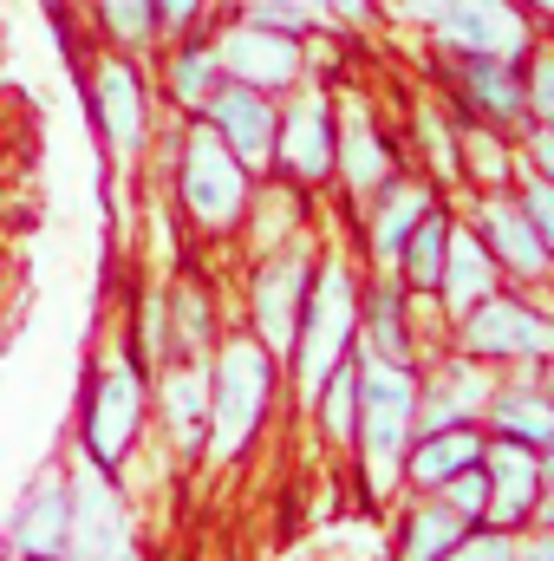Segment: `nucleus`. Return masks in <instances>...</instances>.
Returning <instances> with one entry per match:
<instances>
[{"mask_svg": "<svg viewBox=\"0 0 554 561\" xmlns=\"http://www.w3.org/2000/svg\"><path fill=\"white\" fill-rule=\"evenodd\" d=\"M66 523H72V483H66V457H46L13 516H7V536H0V556H53L66 561Z\"/></svg>", "mask_w": 554, "mask_h": 561, "instance_id": "obj_10", "label": "nucleus"}, {"mask_svg": "<svg viewBox=\"0 0 554 561\" xmlns=\"http://www.w3.org/2000/svg\"><path fill=\"white\" fill-rule=\"evenodd\" d=\"M463 340L470 353H489V359H554V327L522 307V300H476L463 313Z\"/></svg>", "mask_w": 554, "mask_h": 561, "instance_id": "obj_14", "label": "nucleus"}, {"mask_svg": "<svg viewBox=\"0 0 554 561\" xmlns=\"http://www.w3.org/2000/svg\"><path fill=\"white\" fill-rule=\"evenodd\" d=\"M307 287H313V255L307 242H280L255 262V280H249V333L287 359L293 353V327H300V307H307Z\"/></svg>", "mask_w": 554, "mask_h": 561, "instance_id": "obj_9", "label": "nucleus"}, {"mask_svg": "<svg viewBox=\"0 0 554 561\" xmlns=\"http://www.w3.org/2000/svg\"><path fill=\"white\" fill-rule=\"evenodd\" d=\"M405 13H412V20H424V26H437V20L450 13V0H405Z\"/></svg>", "mask_w": 554, "mask_h": 561, "instance_id": "obj_38", "label": "nucleus"}, {"mask_svg": "<svg viewBox=\"0 0 554 561\" xmlns=\"http://www.w3.org/2000/svg\"><path fill=\"white\" fill-rule=\"evenodd\" d=\"M489 510L483 516H496L503 529L509 523H522L535 503H542V463H535V444H516V437H503V444H489Z\"/></svg>", "mask_w": 554, "mask_h": 561, "instance_id": "obj_17", "label": "nucleus"}, {"mask_svg": "<svg viewBox=\"0 0 554 561\" xmlns=\"http://www.w3.org/2000/svg\"><path fill=\"white\" fill-rule=\"evenodd\" d=\"M366 353H379V359H392V366H412V333H405V287L399 280H372L366 287Z\"/></svg>", "mask_w": 554, "mask_h": 561, "instance_id": "obj_24", "label": "nucleus"}, {"mask_svg": "<svg viewBox=\"0 0 554 561\" xmlns=\"http://www.w3.org/2000/svg\"><path fill=\"white\" fill-rule=\"evenodd\" d=\"M242 13H249V20H268V26H287V33H307V26L320 20L313 0H242Z\"/></svg>", "mask_w": 554, "mask_h": 561, "instance_id": "obj_33", "label": "nucleus"}, {"mask_svg": "<svg viewBox=\"0 0 554 561\" xmlns=\"http://www.w3.org/2000/svg\"><path fill=\"white\" fill-rule=\"evenodd\" d=\"M66 483H72V523H66V561H112L138 542V523H131V490L118 470H99V463H66Z\"/></svg>", "mask_w": 554, "mask_h": 561, "instance_id": "obj_7", "label": "nucleus"}, {"mask_svg": "<svg viewBox=\"0 0 554 561\" xmlns=\"http://www.w3.org/2000/svg\"><path fill=\"white\" fill-rule=\"evenodd\" d=\"M476 405H483V373H470V366H450L437 386H417V431H443V424H470L476 419Z\"/></svg>", "mask_w": 554, "mask_h": 561, "instance_id": "obj_25", "label": "nucleus"}, {"mask_svg": "<svg viewBox=\"0 0 554 561\" xmlns=\"http://www.w3.org/2000/svg\"><path fill=\"white\" fill-rule=\"evenodd\" d=\"M170 196H176L183 222L203 242H216V236H235L249 222L255 170L216 138L203 118H183V131L170 138Z\"/></svg>", "mask_w": 554, "mask_h": 561, "instance_id": "obj_2", "label": "nucleus"}, {"mask_svg": "<svg viewBox=\"0 0 554 561\" xmlns=\"http://www.w3.org/2000/svg\"><path fill=\"white\" fill-rule=\"evenodd\" d=\"M522 209H529V222H535V236H542V249H549V262H554V183H529Z\"/></svg>", "mask_w": 554, "mask_h": 561, "instance_id": "obj_34", "label": "nucleus"}, {"mask_svg": "<svg viewBox=\"0 0 554 561\" xmlns=\"http://www.w3.org/2000/svg\"><path fill=\"white\" fill-rule=\"evenodd\" d=\"M430 209V190L424 183H385L379 190V209H372V255L385 268H399V249L412 236V222Z\"/></svg>", "mask_w": 554, "mask_h": 561, "instance_id": "obj_26", "label": "nucleus"}, {"mask_svg": "<svg viewBox=\"0 0 554 561\" xmlns=\"http://www.w3.org/2000/svg\"><path fill=\"white\" fill-rule=\"evenodd\" d=\"M542 477H554V450H549V463H542Z\"/></svg>", "mask_w": 554, "mask_h": 561, "instance_id": "obj_43", "label": "nucleus"}, {"mask_svg": "<svg viewBox=\"0 0 554 561\" xmlns=\"http://www.w3.org/2000/svg\"><path fill=\"white\" fill-rule=\"evenodd\" d=\"M112 561H143V542H131V549H125V556H112Z\"/></svg>", "mask_w": 554, "mask_h": 561, "instance_id": "obj_41", "label": "nucleus"}, {"mask_svg": "<svg viewBox=\"0 0 554 561\" xmlns=\"http://www.w3.org/2000/svg\"><path fill=\"white\" fill-rule=\"evenodd\" d=\"M489 287H496V255L483 249V236H457L450 229V255H443V280H437V294L450 300V313L463 320L476 300H489Z\"/></svg>", "mask_w": 554, "mask_h": 561, "instance_id": "obj_23", "label": "nucleus"}, {"mask_svg": "<svg viewBox=\"0 0 554 561\" xmlns=\"http://www.w3.org/2000/svg\"><path fill=\"white\" fill-rule=\"evenodd\" d=\"M549 386H554V379H549Z\"/></svg>", "mask_w": 554, "mask_h": 561, "instance_id": "obj_46", "label": "nucleus"}, {"mask_svg": "<svg viewBox=\"0 0 554 561\" xmlns=\"http://www.w3.org/2000/svg\"><path fill=\"white\" fill-rule=\"evenodd\" d=\"M437 33L457 53H483V59H522L529 53V20L509 0H450Z\"/></svg>", "mask_w": 554, "mask_h": 561, "instance_id": "obj_15", "label": "nucleus"}, {"mask_svg": "<svg viewBox=\"0 0 554 561\" xmlns=\"http://www.w3.org/2000/svg\"><path fill=\"white\" fill-rule=\"evenodd\" d=\"M529 105L542 112V125L554 131V53H542V59H535V79H529Z\"/></svg>", "mask_w": 554, "mask_h": 561, "instance_id": "obj_35", "label": "nucleus"}, {"mask_svg": "<svg viewBox=\"0 0 554 561\" xmlns=\"http://www.w3.org/2000/svg\"><path fill=\"white\" fill-rule=\"evenodd\" d=\"M320 20H339V26H366L372 20V0H313Z\"/></svg>", "mask_w": 554, "mask_h": 561, "instance_id": "obj_37", "label": "nucleus"}, {"mask_svg": "<svg viewBox=\"0 0 554 561\" xmlns=\"http://www.w3.org/2000/svg\"><path fill=\"white\" fill-rule=\"evenodd\" d=\"M333 144H339L333 99L320 85L313 92H293V105L280 112V131H275V170L293 190H320L333 176Z\"/></svg>", "mask_w": 554, "mask_h": 561, "instance_id": "obj_11", "label": "nucleus"}, {"mask_svg": "<svg viewBox=\"0 0 554 561\" xmlns=\"http://www.w3.org/2000/svg\"><path fill=\"white\" fill-rule=\"evenodd\" d=\"M443 255H450V222L424 209V216L412 222V236H405V249H399L405 287H412V294H437V280H443Z\"/></svg>", "mask_w": 554, "mask_h": 561, "instance_id": "obj_28", "label": "nucleus"}, {"mask_svg": "<svg viewBox=\"0 0 554 561\" xmlns=\"http://www.w3.org/2000/svg\"><path fill=\"white\" fill-rule=\"evenodd\" d=\"M163 320H170V353L163 359H209L216 353V294L203 275H176L163 287Z\"/></svg>", "mask_w": 554, "mask_h": 561, "instance_id": "obj_18", "label": "nucleus"}, {"mask_svg": "<svg viewBox=\"0 0 554 561\" xmlns=\"http://www.w3.org/2000/svg\"><path fill=\"white\" fill-rule=\"evenodd\" d=\"M222 79H229V72H222V59H216V39H209V33L163 39V99H170L183 118H196Z\"/></svg>", "mask_w": 554, "mask_h": 561, "instance_id": "obj_16", "label": "nucleus"}, {"mask_svg": "<svg viewBox=\"0 0 554 561\" xmlns=\"http://www.w3.org/2000/svg\"><path fill=\"white\" fill-rule=\"evenodd\" d=\"M359 346V287H353V268L339 255H326L313 268V287H307V307H300V327H293V392L300 405H313V392L326 386V373Z\"/></svg>", "mask_w": 554, "mask_h": 561, "instance_id": "obj_5", "label": "nucleus"}, {"mask_svg": "<svg viewBox=\"0 0 554 561\" xmlns=\"http://www.w3.org/2000/svg\"><path fill=\"white\" fill-rule=\"evenodd\" d=\"M470 463H483V437H476V424L417 431L412 444H405V477H412L417 490H437V483H450V477L470 470Z\"/></svg>", "mask_w": 554, "mask_h": 561, "instance_id": "obj_22", "label": "nucleus"}, {"mask_svg": "<svg viewBox=\"0 0 554 561\" xmlns=\"http://www.w3.org/2000/svg\"><path fill=\"white\" fill-rule=\"evenodd\" d=\"M549 523H554V496H549Z\"/></svg>", "mask_w": 554, "mask_h": 561, "instance_id": "obj_45", "label": "nucleus"}, {"mask_svg": "<svg viewBox=\"0 0 554 561\" xmlns=\"http://www.w3.org/2000/svg\"><path fill=\"white\" fill-rule=\"evenodd\" d=\"M196 118H203L216 138L229 144V150H235L255 176H262V170H275V131H280L275 92H255V85H242V79H222Z\"/></svg>", "mask_w": 554, "mask_h": 561, "instance_id": "obj_13", "label": "nucleus"}, {"mask_svg": "<svg viewBox=\"0 0 554 561\" xmlns=\"http://www.w3.org/2000/svg\"><path fill=\"white\" fill-rule=\"evenodd\" d=\"M216 0H150V26H157V46L163 39H183V33H203Z\"/></svg>", "mask_w": 554, "mask_h": 561, "instance_id": "obj_31", "label": "nucleus"}, {"mask_svg": "<svg viewBox=\"0 0 554 561\" xmlns=\"http://www.w3.org/2000/svg\"><path fill=\"white\" fill-rule=\"evenodd\" d=\"M333 170L346 176V190H353V196H379V190L392 183V150H385V138H379V125H372V112H366V105H353V112L339 118Z\"/></svg>", "mask_w": 554, "mask_h": 561, "instance_id": "obj_20", "label": "nucleus"}, {"mask_svg": "<svg viewBox=\"0 0 554 561\" xmlns=\"http://www.w3.org/2000/svg\"><path fill=\"white\" fill-rule=\"evenodd\" d=\"M483 249H489L503 268H516V275H542V268H549V249H542V236H535L522 196H489V203H483Z\"/></svg>", "mask_w": 554, "mask_h": 561, "instance_id": "obj_21", "label": "nucleus"}, {"mask_svg": "<svg viewBox=\"0 0 554 561\" xmlns=\"http://www.w3.org/2000/svg\"><path fill=\"white\" fill-rule=\"evenodd\" d=\"M417 131L430 138V150H437V176L450 183V176H457V163H450V138H443V118H437V112H417Z\"/></svg>", "mask_w": 554, "mask_h": 561, "instance_id": "obj_36", "label": "nucleus"}, {"mask_svg": "<svg viewBox=\"0 0 554 561\" xmlns=\"http://www.w3.org/2000/svg\"><path fill=\"white\" fill-rule=\"evenodd\" d=\"M85 20H92L99 46H125V53H150L157 46L150 0H85Z\"/></svg>", "mask_w": 554, "mask_h": 561, "instance_id": "obj_29", "label": "nucleus"}, {"mask_svg": "<svg viewBox=\"0 0 554 561\" xmlns=\"http://www.w3.org/2000/svg\"><path fill=\"white\" fill-rule=\"evenodd\" d=\"M529 561H554V536H542V542H529Z\"/></svg>", "mask_w": 554, "mask_h": 561, "instance_id": "obj_40", "label": "nucleus"}, {"mask_svg": "<svg viewBox=\"0 0 554 561\" xmlns=\"http://www.w3.org/2000/svg\"><path fill=\"white\" fill-rule=\"evenodd\" d=\"M489 419L516 444H554V399L549 392H496Z\"/></svg>", "mask_w": 554, "mask_h": 561, "instance_id": "obj_30", "label": "nucleus"}, {"mask_svg": "<svg viewBox=\"0 0 554 561\" xmlns=\"http://www.w3.org/2000/svg\"><path fill=\"white\" fill-rule=\"evenodd\" d=\"M143 424H150V366L112 333L79 386V457L125 477L143 444Z\"/></svg>", "mask_w": 554, "mask_h": 561, "instance_id": "obj_1", "label": "nucleus"}, {"mask_svg": "<svg viewBox=\"0 0 554 561\" xmlns=\"http://www.w3.org/2000/svg\"><path fill=\"white\" fill-rule=\"evenodd\" d=\"M280 386V359L255 340V333H222L209 353V463H242L249 444L262 437L268 405Z\"/></svg>", "mask_w": 554, "mask_h": 561, "instance_id": "obj_3", "label": "nucleus"}, {"mask_svg": "<svg viewBox=\"0 0 554 561\" xmlns=\"http://www.w3.org/2000/svg\"><path fill=\"white\" fill-rule=\"evenodd\" d=\"M85 105H92V131H99L105 157L118 170L150 157V144H157V99H150L143 53L99 46L85 59Z\"/></svg>", "mask_w": 554, "mask_h": 561, "instance_id": "obj_4", "label": "nucleus"}, {"mask_svg": "<svg viewBox=\"0 0 554 561\" xmlns=\"http://www.w3.org/2000/svg\"><path fill=\"white\" fill-rule=\"evenodd\" d=\"M209 39H216L222 72L242 79V85H255V92H293L300 72H307V33H287V26H268V20L235 13Z\"/></svg>", "mask_w": 554, "mask_h": 561, "instance_id": "obj_8", "label": "nucleus"}, {"mask_svg": "<svg viewBox=\"0 0 554 561\" xmlns=\"http://www.w3.org/2000/svg\"><path fill=\"white\" fill-rule=\"evenodd\" d=\"M443 490V503L463 516V523H476L483 510H489V477H483V463H470V470H457L450 483H437Z\"/></svg>", "mask_w": 554, "mask_h": 561, "instance_id": "obj_32", "label": "nucleus"}, {"mask_svg": "<svg viewBox=\"0 0 554 561\" xmlns=\"http://www.w3.org/2000/svg\"><path fill=\"white\" fill-rule=\"evenodd\" d=\"M535 7H549V13H554V0H535Z\"/></svg>", "mask_w": 554, "mask_h": 561, "instance_id": "obj_44", "label": "nucleus"}, {"mask_svg": "<svg viewBox=\"0 0 554 561\" xmlns=\"http://www.w3.org/2000/svg\"><path fill=\"white\" fill-rule=\"evenodd\" d=\"M150 412L163 424L176 463H196L209 444V359H163L150 373Z\"/></svg>", "mask_w": 554, "mask_h": 561, "instance_id": "obj_12", "label": "nucleus"}, {"mask_svg": "<svg viewBox=\"0 0 554 561\" xmlns=\"http://www.w3.org/2000/svg\"><path fill=\"white\" fill-rule=\"evenodd\" d=\"M353 373H359V424H353V444L366 450L372 490H392L399 470H405V444H412V424H417V373L379 359V353H366V346H353Z\"/></svg>", "mask_w": 554, "mask_h": 561, "instance_id": "obj_6", "label": "nucleus"}, {"mask_svg": "<svg viewBox=\"0 0 554 561\" xmlns=\"http://www.w3.org/2000/svg\"><path fill=\"white\" fill-rule=\"evenodd\" d=\"M535 163H542V183H554V131L535 138Z\"/></svg>", "mask_w": 554, "mask_h": 561, "instance_id": "obj_39", "label": "nucleus"}, {"mask_svg": "<svg viewBox=\"0 0 554 561\" xmlns=\"http://www.w3.org/2000/svg\"><path fill=\"white\" fill-rule=\"evenodd\" d=\"M7 561H53V556H7Z\"/></svg>", "mask_w": 554, "mask_h": 561, "instance_id": "obj_42", "label": "nucleus"}, {"mask_svg": "<svg viewBox=\"0 0 554 561\" xmlns=\"http://www.w3.org/2000/svg\"><path fill=\"white\" fill-rule=\"evenodd\" d=\"M463 516L443 503V496H430V503H417L412 523H405V549H399V561H450V549L463 542Z\"/></svg>", "mask_w": 554, "mask_h": 561, "instance_id": "obj_27", "label": "nucleus"}, {"mask_svg": "<svg viewBox=\"0 0 554 561\" xmlns=\"http://www.w3.org/2000/svg\"><path fill=\"white\" fill-rule=\"evenodd\" d=\"M457 85H463V105L470 118H489V125H516L529 92H522V72L509 59H483V53H457Z\"/></svg>", "mask_w": 554, "mask_h": 561, "instance_id": "obj_19", "label": "nucleus"}]
</instances>
